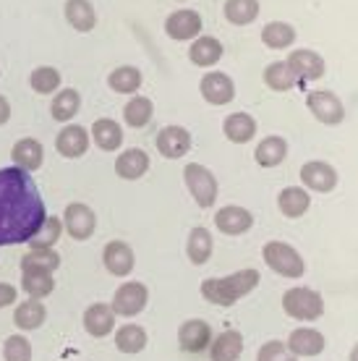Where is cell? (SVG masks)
Returning <instances> with one entry per match:
<instances>
[{
	"instance_id": "cell-1",
	"label": "cell",
	"mask_w": 358,
	"mask_h": 361,
	"mask_svg": "<svg viewBox=\"0 0 358 361\" xmlns=\"http://www.w3.org/2000/svg\"><path fill=\"white\" fill-rule=\"evenodd\" d=\"M45 220V202L32 180V173L16 165L0 168V246L32 241Z\"/></svg>"
},
{
	"instance_id": "cell-2",
	"label": "cell",
	"mask_w": 358,
	"mask_h": 361,
	"mask_svg": "<svg viewBox=\"0 0 358 361\" xmlns=\"http://www.w3.org/2000/svg\"><path fill=\"white\" fill-rule=\"evenodd\" d=\"M261 283L259 270H238L233 275L225 278H206L202 280V296L215 304V307H233L235 301H241L243 296H249L251 290Z\"/></svg>"
},
{
	"instance_id": "cell-3",
	"label": "cell",
	"mask_w": 358,
	"mask_h": 361,
	"mask_svg": "<svg viewBox=\"0 0 358 361\" xmlns=\"http://www.w3.org/2000/svg\"><path fill=\"white\" fill-rule=\"evenodd\" d=\"M283 309L288 317H293L298 322H314L324 314V298L319 290L296 286L283 293Z\"/></svg>"
},
{
	"instance_id": "cell-4",
	"label": "cell",
	"mask_w": 358,
	"mask_h": 361,
	"mask_svg": "<svg viewBox=\"0 0 358 361\" xmlns=\"http://www.w3.org/2000/svg\"><path fill=\"white\" fill-rule=\"evenodd\" d=\"M261 257H264V264L272 272H278L280 278L296 280L306 272L304 257L290 244H285V241H267L264 249H261Z\"/></svg>"
},
{
	"instance_id": "cell-5",
	"label": "cell",
	"mask_w": 358,
	"mask_h": 361,
	"mask_svg": "<svg viewBox=\"0 0 358 361\" xmlns=\"http://www.w3.org/2000/svg\"><path fill=\"white\" fill-rule=\"evenodd\" d=\"M183 180H186L188 194L194 197V202H197L202 209H209L217 202L220 186H217L215 173L209 171V168H204L202 163H188L186 168H183Z\"/></svg>"
},
{
	"instance_id": "cell-6",
	"label": "cell",
	"mask_w": 358,
	"mask_h": 361,
	"mask_svg": "<svg viewBox=\"0 0 358 361\" xmlns=\"http://www.w3.org/2000/svg\"><path fill=\"white\" fill-rule=\"evenodd\" d=\"M306 108L324 126H340L345 121V105L342 99L330 90H314L306 94Z\"/></svg>"
},
{
	"instance_id": "cell-7",
	"label": "cell",
	"mask_w": 358,
	"mask_h": 361,
	"mask_svg": "<svg viewBox=\"0 0 358 361\" xmlns=\"http://www.w3.org/2000/svg\"><path fill=\"white\" fill-rule=\"evenodd\" d=\"M63 228L66 233L71 235L73 241H87L94 235V228H97V215L90 204L84 202H71L66 212H63Z\"/></svg>"
},
{
	"instance_id": "cell-8",
	"label": "cell",
	"mask_w": 358,
	"mask_h": 361,
	"mask_svg": "<svg viewBox=\"0 0 358 361\" xmlns=\"http://www.w3.org/2000/svg\"><path fill=\"white\" fill-rule=\"evenodd\" d=\"M298 176L304 180V189L314 191V194H330L340 183L338 171L330 163H324V160H309V163H304Z\"/></svg>"
},
{
	"instance_id": "cell-9",
	"label": "cell",
	"mask_w": 358,
	"mask_h": 361,
	"mask_svg": "<svg viewBox=\"0 0 358 361\" xmlns=\"http://www.w3.org/2000/svg\"><path fill=\"white\" fill-rule=\"evenodd\" d=\"M147 301H149L147 286L139 283V280H128V283H123V286L116 290L110 307H113V312H116L118 317H136L144 312Z\"/></svg>"
},
{
	"instance_id": "cell-10",
	"label": "cell",
	"mask_w": 358,
	"mask_h": 361,
	"mask_svg": "<svg viewBox=\"0 0 358 361\" xmlns=\"http://www.w3.org/2000/svg\"><path fill=\"white\" fill-rule=\"evenodd\" d=\"M204 21L199 16V11L191 8H178L173 11L171 16L165 18V35L175 39V42H188V39H197L202 35Z\"/></svg>"
},
{
	"instance_id": "cell-11",
	"label": "cell",
	"mask_w": 358,
	"mask_h": 361,
	"mask_svg": "<svg viewBox=\"0 0 358 361\" xmlns=\"http://www.w3.org/2000/svg\"><path fill=\"white\" fill-rule=\"evenodd\" d=\"M199 92H202V97L209 102V105H228V102H233L235 99V84L233 79L223 71H209L206 76H202V82H199Z\"/></svg>"
},
{
	"instance_id": "cell-12",
	"label": "cell",
	"mask_w": 358,
	"mask_h": 361,
	"mask_svg": "<svg viewBox=\"0 0 358 361\" xmlns=\"http://www.w3.org/2000/svg\"><path fill=\"white\" fill-rule=\"evenodd\" d=\"M157 152L162 157H168V160H178L183 154H188L191 149V134H188V128L183 126H165L157 131Z\"/></svg>"
},
{
	"instance_id": "cell-13",
	"label": "cell",
	"mask_w": 358,
	"mask_h": 361,
	"mask_svg": "<svg viewBox=\"0 0 358 361\" xmlns=\"http://www.w3.org/2000/svg\"><path fill=\"white\" fill-rule=\"evenodd\" d=\"M288 63L296 71L298 79H306V82H316L327 71V63H324L322 55L316 50H309V47H296L293 53L288 55Z\"/></svg>"
},
{
	"instance_id": "cell-14",
	"label": "cell",
	"mask_w": 358,
	"mask_h": 361,
	"mask_svg": "<svg viewBox=\"0 0 358 361\" xmlns=\"http://www.w3.org/2000/svg\"><path fill=\"white\" fill-rule=\"evenodd\" d=\"M212 343V327L204 319H186L178 327V345L186 353H202Z\"/></svg>"
},
{
	"instance_id": "cell-15",
	"label": "cell",
	"mask_w": 358,
	"mask_h": 361,
	"mask_svg": "<svg viewBox=\"0 0 358 361\" xmlns=\"http://www.w3.org/2000/svg\"><path fill=\"white\" fill-rule=\"evenodd\" d=\"M92 145V136L90 131L84 126H79V123H68V126L61 128V134L55 136V149H58V154H63V157H81V154L90 149Z\"/></svg>"
},
{
	"instance_id": "cell-16",
	"label": "cell",
	"mask_w": 358,
	"mask_h": 361,
	"mask_svg": "<svg viewBox=\"0 0 358 361\" xmlns=\"http://www.w3.org/2000/svg\"><path fill=\"white\" fill-rule=\"evenodd\" d=\"M215 226L225 235H243L254 226V215L241 204H228L215 212Z\"/></svg>"
},
{
	"instance_id": "cell-17",
	"label": "cell",
	"mask_w": 358,
	"mask_h": 361,
	"mask_svg": "<svg viewBox=\"0 0 358 361\" xmlns=\"http://www.w3.org/2000/svg\"><path fill=\"white\" fill-rule=\"evenodd\" d=\"M102 264H105V270H108L110 275L125 278V275H131V270L136 267L134 249L125 244V241H110V244L105 246V252H102Z\"/></svg>"
},
{
	"instance_id": "cell-18",
	"label": "cell",
	"mask_w": 358,
	"mask_h": 361,
	"mask_svg": "<svg viewBox=\"0 0 358 361\" xmlns=\"http://www.w3.org/2000/svg\"><path fill=\"white\" fill-rule=\"evenodd\" d=\"M11 160H13V165L21 168V171L35 173L45 165V147L39 145L37 139H32V136L18 139L16 145H13V149H11Z\"/></svg>"
},
{
	"instance_id": "cell-19",
	"label": "cell",
	"mask_w": 358,
	"mask_h": 361,
	"mask_svg": "<svg viewBox=\"0 0 358 361\" xmlns=\"http://www.w3.org/2000/svg\"><path fill=\"white\" fill-rule=\"evenodd\" d=\"M116 312L110 304H92L84 312V330L92 335V338H108L113 330H116Z\"/></svg>"
},
{
	"instance_id": "cell-20",
	"label": "cell",
	"mask_w": 358,
	"mask_h": 361,
	"mask_svg": "<svg viewBox=\"0 0 358 361\" xmlns=\"http://www.w3.org/2000/svg\"><path fill=\"white\" fill-rule=\"evenodd\" d=\"M288 351L293 353V356H319L324 351V335L319 330H314V327H298L290 333L288 338Z\"/></svg>"
},
{
	"instance_id": "cell-21",
	"label": "cell",
	"mask_w": 358,
	"mask_h": 361,
	"mask_svg": "<svg viewBox=\"0 0 358 361\" xmlns=\"http://www.w3.org/2000/svg\"><path fill=\"white\" fill-rule=\"evenodd\" d=\"M223 55H225V47L217 37L199 35L197 39L191 42V47H188V58H191V63L199 66V68H209V66L220 63Z\"/></svg>"
},
{
	"instance_id": "cell-22",
	"label": "cell",
	"mask_w": 358,
	"mask_h": 361,
	"mask_svg": "<svg viewBox=\"0 0 358 361\" xmlns=\"http://www.w3.org/2000/svg\"><path fill=\"white\" fill-rule=\"evenodd\" d=\"M311 207V194L304 186H285V189L278 194V209L290 220H298L304 217Z\"/></svg>"
},
{
	"instance_id": "cell-23",
	"label": "cell",
	"mask_w": 358,
	"mask_h": 361,
	"mask_svg": "<svg viewBox=\"0 0 358 361\" xmlns=\"http://www.w3.org/2000/svg\"><path fill=\"white\" fill-rule=\"evenodd\" d=\"M223 134L228 142L233 145H246L257 136V118L249 113H230L228 118H223Z\"/></svg>"
},
{
	"instance_id": "cell-24",
	"label": "cell",
	"mask_w": 358,
	"mask_h": 361,
	"mask_svg": "<svg viewBox=\"0 0 358 361\" xmlns=\"http://www.w3.org/2000/svg\"><path fill=\"white\" fill-rule=\"evenodd\" d=\"M149 171V154L139 149V147H131V149H123V152L116 157V173L125 180H136L147 176Z\"/></svg>"
},
{
	"instance_id": "cell-25",
	"label": "cell",
	"mask_w": 358,
	"mask_h": 361,
	"mask_svg": "<svg viewBox=\"0 0 358 361\" xmlns=\"http://www.w3.org/2000/svg\"><path fill=\"white\" fill-rule=\"evenodd\" d=\"M90 136L102 152H116L123 145V128L113 118H99V121H94Z\"/></svg>"
},
{
	"instance_id": "cell-26",
	"label": "cell",
	"mask_w": 358,
	"mask_h": 361,
	"mask_svg": "<svg viewBox=\"0 0 358 361\" xmlns=\"http://www.w3.org/2000/svg\"><path fill=\"white\" fill-rule=\"evenodd\" d=\"M21 288L27 290L29 298H42L50 296L55 290V278L50 270L42 267H21Z\"/></svg>"
},
{
	"instance_id": "cell-27",
	"label": "cell",
	"mask_w": 358,
	"mask_h": 361,
	"mask_svg": "<svg viewBox=\"0 0 358 361\" xmlns=\"http://www.w3.org/2000/svg\"><path fill=\"white\" fill-rule=\"evenodd\" d=\"M212 252H215V238H212V233L202 226L191 228V233H188V238H186L188 262L197 264V267L199 264H206L209 257H212Z\"/></svg>"
},
{
	"instance_id": "cell-28",
	"label": "cell",
	"mask_w": 358,
	"mask_h": 361,
	"mask_svg": "<svg viewBox=\"0 0 358 361\" xmlns=\"http://www.w3.org/2000/svg\"><path fill=\"white\" fill-rule=\"evenodd\" d=\"M243 353V335L238 330H225L209 343L212 361H238Z\"/></svg>"
},
{
	"instance_id": "cell-29",
	"label": "cell",
	"mask_w": 358,
	"mask_h": 361,
	"mask_svg": "<svg viewBox=\"0 0 358 361\" xmlns=\"http://www.w3.org/2000/svg\"><path fill=\"white\" fill-rule=\"evenodd\" d=\"M63 13H66V21L81 35H87L97 27V13H94V6L90 0H66Z\"/></svg>"
},
{
	"instance_id": "cell-30",
	"label": "cell",
	"mask_w": 358,
	"mask_h": 361,
	"mask_svg": "<svg viewBox=\"0 0 358 361\" xmlns=\"http://www.w3.org/2000/svg\"><path fill=\"white\" fill-rule=\"evenodd\" d=\"M285 157H288V142L278 134L261 139L259 145H257V149H254V160L261 168H278V165H283Z\"/></svg>"
},
{
	"instance_id": "cell-31",
	"label": "cell",
	"mask_w": 358,
	"mask_h": 361,
	"mask_svg": "<svg viewBox=\"0 0 358 361\" xmlns=\"http://www.w3.org/2000/svg\"><path fill=\"white\" fill-rule=\"evenodd\" d=\"M296 27L288 24V21H269L261 29V42L269 47V50H288V47L296 42Z\"/></svg>"
},
{
	"instance_id": "cell-32",
	"label": "cell",
	"mask_w": 358,
	"mask_h": 361,
	"mask_svg": "<svg viewBox=\"0 0 358 361\" xmlns=\"http://www.w3.org/2000/svg\"><path fill=\"white\" fill-rule=\"evenodd\" d=\"M81 108V94L73 87H66V90L55 92L53 102H50V116L61 123H68L71 118H76Z\"/></svg>"
},
{
	"instance_id": "cell-33",
	"label": "cell",
	"mask_w": 358,
	"mask_h": 361,
	"mask_svg": "<svg viewBox=\"0 0 358 361\" xmlns=\"http://www.w3.org/2000/svg\"><path fill=\"white\" fill-rule=\"evenodd\" d=\"M144 76L136 66H118L108 76V87L118 94H136L142 90Z\"/></svg>"
},
{
	"instance_id": "cell-34",
	"label": "cell",
	"mask_w": 358,
	"mask_h": 361,
	"mask_svg": "<svg viewBox=\"0 0 358 361\" xmlns=\"http://www.w3.org/2000/svg\"><path fill=\"white\" fill-rule=\"evenodd\" d=\"M47 319V309L42 307L39 298H29V301H21L13 312V325L18 330H37L42 327V322Z\"/></svg>"
},
{
	"instance_id": "cell-35",
	"label": "cell",
	"mask_w": 358,
	"mask_h": 361,
	"mask_svg": "<svg viewBox=\"0 0 358 361\" xmlns=\"http://www.w3.org/2000/svg\"><path fill=\"white\" fill-rule=\"evenodd\" d=\"M223 13L233 27H249L259 18V0H225Z\"/></svg>"
},
{
	"instance_id": "cell-36",
	"label": "cell",
	"mask_w": 358,
	"mask_h": 361,
	"mask_svg": "<svg viewBox=\"0 0 358 361\" xmlns=\"http://www.w3.org/2000/svg\"><path fill=\"white\" fill-rule=\"evenodd\" d=\"M261 76H264V84H267L272 92H288L298 84L296 71L290 68L288 61H275V63H269Z\"/></svg>"
},
{
	"instance_id": "cell-37",
	"label": "cell",
	"mask_w": 358,
	"mask_h": 361,
	"mask_svg": "<svg viewBox=\"0 0 358 361\" xmlns=\"http://www.w3.org/2000/svg\"><path fill=\"white\" fill-rule=\"evenodd\" d=\"M154 116V102L149 97H142V94H136L125 102L123 108V121L125 126L131 128H144Z\"/></svg>"
},
{
	"instance_id": "cell-38",
	"label": "cell",
	"mask_w": 358,
	"mask_h": 361,
	"mask_svg": "<svg viewBox=\"0 0 358 361\" xmlns=\"http://www.w3.org/2000/svg\"><path fill=\"white\" fill-rule=\"evenodd\" d=\"M116 348L121 353H142L147 348V330L142 325H123L116 330Z\"/></svg>"
},
{
	"instance_id": "cell-39",
	"label": "cell",
	"mask_w": 358,
	"mask_h": 361,
	"mask_svg": "<svg viewBox=\"0 0 358 361\" xmlns=\"http://www.w3.org/2000/svg\"><path fill=\"white\" fill-rule=\"evenodd\" d=\"M29 87L37 94H55L61 90V71L53 66H37L32 76H29Z\"/></svg>"
},
{
	"instance_id": "cell-40",
	"label": "cell",
	"mask_w": 358,
	"mask_h": 361,
	"mask_svg": "<svg viewBox=\"0 0 358 361\" xmlns=\"http://www.w3.org/2000/svg\"><path fill=\"white\" fill-rule=\"evenodd\" d=\"M61 233H63V220L55 215H47V220L35 233V238L27 241V244H29V249H53V246L58 244Z\"/></svg>"
},
{
	"instance_id": "cell-41",
	"label": "cell",
	"mask_w": 358,
	"mask_h": 361,
	"mask_svg": "<svg viewBox=\"0 0 358 361\" xmlns=\"http://www.w3.org/2000/svg\"><path fill=\"white\" fill-rule=\"evenodd\" d=\"M21 267H42V270L55 272L61 267V254L55 249H29L21 257Z\"/></svg>"
},
{
	"instance_id": "cell-42",
	"label": "cell",
	"mask_w": 358,
	"mask_h": 361,
	"mask_svg": "<svg viewBox=\"0 0 358 361\" xmlns=\"http://www.w3.org/2000/svg\"><path fill=\"white\" fill-rule=\"evenodd\" d=\"M3 359L6 361H32V343L21 333L8 335L3 343Z\"/></svg>"
},
{
	"instance_id": "cell-43",
	"label": "cell",
	"mask_w": 358,
	"mask_h": 361,
	"mask_svg": "<svg viewBox=\"0 0 358 361\" xmlns=\"http://www.w3.org/2000/svg\"><path fill=\"white\" fill-rule=\"evenodd\" d=\"M257 361H298V356L288 351V345L283 341H267L257 353Z\"/></svg>"
},
{
	"instance_id": "cell-44",
	"label": "cell",
	"mask_w": 358,
	"mask_h": 361,
	"mask_svg": "<svg viewBox=\"0 0 358 361\" xmlns=\"http://www.w3.org/2000/svg\"><path fill=\"white\" fill-rule=\"evenodd\" d=\"M16 298H18V293H16V288H13L11 283H0V309L16 304Z\"/></svg>"
},
{
	"instance_id": "cell-45",
	"label": "cell",
	"mask_w": 358,
	"mask_h": 361,
	"mask_svg": "<svg viewBox=\"0 0 358 361\" xmlns=\"http://www.w3.org/2000/svg\"><path fill=\"white\" fill-rule=\"evenodd\" d=\"M11 118V102L3 94H0V126H6Z\"/></svg>"
},
{
	"instance_id": "cell-46",
	"label": "cell",
	"mask_w": 358,
	"mask_h": 361,
	"mask_svg": "<svg viewBox=\"0 0 358 361\" xmlns=\"http://www.w3.org/2000/svg\"><path fill=\"white\" fill-rule=\"evenodd\" d=\"M348 361H358V343L350 348V353H348Z\"/></svg>"
},
{
	"instance_id": "cell-47",
	"label": "cell",
	"mask_w": 358,
	"mask_h": 361,
	"mask_svg": "<svg viewBox=\"0 0 358 361\" xmlns=\"http://www.w3.org/2000/svg\"><path fill=\"white\" fill-rule=\"evenodd\" d=\"M178 3H183V0H178Z\"/></svg>"
}]
</instances>
